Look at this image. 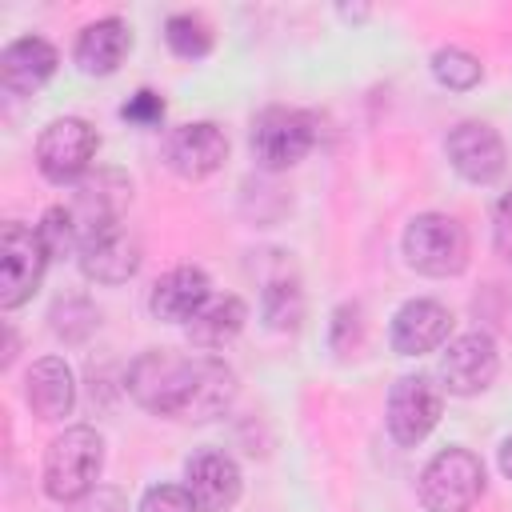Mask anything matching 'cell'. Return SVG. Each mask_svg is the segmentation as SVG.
I'll list each match as a JSON object with an SVG mask.
<instances>
[{"label":"cell","mask_w":512,"mask_h":512,"mask_svg":"<svg viewBox=\"0 0 512 512\" xmlns=\"http://www.w3.org/2000/svg\"><path fill=\"white\" fill-rule=\"evenodd\" d=\"M100 468H104V436L88 424H72L44 448V468H40L44 496L56 504H72L96 488Z\"/></svg>","instance_id":"6da1fadb"},{"label":"cell","mask_w":512,"mask_h":512,"mask_svg":"<svg viewBox=\"0 0 512 512\" xmlns=\"http://www.w3.org/2000/svg\"><path fill=\"white\" fill-rule=\"evenodd\" d=\"M196 364L200 356H176L168 348H148L128 368V396L152 416L184 420V408L196 384Z\"/></svg>","instance_id":"7a4b0ae2"},{"label":"cell","mask_w":512,"mask_h":512,"mask_svg":"<svg viewBox=\"0 0 512 512\" xmlns=\"http://www.w3.org/2000/svg\"><path fill=\"white\" fill-rule=\"evenodd\" d=\"M400 248H404V260L408 268H416L420 276H460L468 268V232L456 216L448 212H420L408 220L404 236H400Z\"/></svg>","instance_id":"3957f363"},{"label":"cell","mask_w":512,"mask_h":512,"mask_svg":"<svg viewBox=\"0 0 512 512\" xmlns=\"http://www.w3.org/2000/svg\"><path fill=\"white\" fill-rule=\"evenodd\" d=\"M316 116L304 108H288V104H272L252 120V156L260 168L268 172H284L292 164H300L312 148H316Z\"/></svg>","instance_id":"277c9868"},{"label":"cell","mask_w":512,"mask_h":512,"mask_svg":"<svg viewBox=\"0 0 512 512\" xmlns=\"http://www.w3.org/2000/svg\"><path fill=\"white\" fill-rule=\"evenodd\" d=\"M480 496H484V464L468 448H444L420 472L424 512H472Z\"/></svg>","instance_id":"5b68a950"},{"label":"cell","mask_w":512,"mask_h":512,"mask_svg":"<svg viewBox=\"0 0 512 512\" xmlns=\"http://www.w3.org/2000/svg\"><path fill=\"white\" fill-rule=\"evenodd\" d=\"M100 136L84 116H56L36 136V168L48 184H80L96 160Z\"/></svg>","instance_id":"8992f818"},{"label":"cell","mask_w":512,"mask_h":512,"mask_svg":"<svg viewBox=\"0 0 512 512\" xmlns=\"http://www.w3.org/2000/svg\"><path fill=\"white\" fill-rule=\"evenodd\" d=\"M48 248L40 240L36 228L8 220L0 232V308H20L24 300H32V292L44 280L48 268Z\"/></svg>","instance_id":"52a82bcc"},{"label":"cell","mask_w":512,"mask_h":512,"mask_svg":"<svg viewBox=\"0 0 512 512\" xmlns=\"http://www.w3.org/2000/svg\"><path fill=\"white\" fill-rule=\"evenodd\" d=\"M444 412V388L416 372V376H400L388 392V408H384V424H388V436L400 444V448H416L440 420Z\"/></svg>","instance_id":"ba28073f"},{"label":"cell","mask_w":512,"mask_h":512,"mask_svg":"<svg viewBox=\"0 0 512 512\" xmlns=\"http://www.w3.org/2000/svg\"><path fill=\"white\" fill-rule=\"evenodd\" d=\"M128 200H132V184H128L124 172H116V168H96V172H88V176L76 184V196H72V204H68L80 240H88V236H96V232H104V228H112V224H124ZM76 252H80V248H76Z\"/></svg>","instance_id":"9c48e42d"},{"label":"cell","mask_w":512,"mask_h":512,"mask_svg":"<svg viewBox=\"0 0 512 512\" xmlns=\"http://www.w3.org/2000/svg\"><path fill=\"white\" fill-rule=\"evenodd\" d=\"M444 152H448V164L468 184H492V180H500V172L508 164L500 132L492 124H484V120H460L444 136Z\"/></svg>","instance_id":"30bf717a"},{"label":"cell","mask_w":512,"mask_h":512,"mask_svg":"<svg viewBox=\"0 0 512 512\" xmlns=\"http://www.w3.org/2000/svg\"><path fill=\"white\" fill-rule=\"evenodd\" d=\"M496 368H500L496 340L488 332H464L440 356V380H444L440 388H448L452 396H476L496 380Z\"/></svg>","instance_id":"8fae6325"},{"label":"cell","mask_w":512,"mask_h":512,"mask_svg":"<svg viewBox=\"0 0 512 512\" xmlns=\"http://www.w3.org/2000/svg\"><path fill=\"white\" fill-rule=\"evenodd\" d=\"M140 236L128 224H112L88 240H80L76 264L92 284H124L140 268Z\"/></svg>","instance_id":"7c38bea8"},{"label":"cell","mask_w":512,"mask_h":512,"mask_svg":"<svg viewBox=\"0 0 512 512\" xmlns=\"http://www.w3.org/2000/svg\"><path fill=\"white\" fill-rule=\"evenodd\" d=\"M164 160L180 180H204L228 160V136L212 120L180 124L164 144Z\"/></svg>","instance_id":"4fadbf2b"},{"label":"cell","mask_w":512,"mask_h":512,"mask_svg":"<svg viewBox=\"0 0 512 512\" xmlns=\"http://www.w3.org/2000/svg\"><path fill=\"white\" fill-rule=\"evenodd\" d=\"M240 464L220 448H200L184 464V488L200 512H228L240 500Z\"/></svg>","instance_id":"5bb4252c"},{"label":"cell","mask_w":512,"mask_h":512,"mask_svg":"<svg viewBox=\"0 0 512 512\" xmlns=\"http://www.w3.org/2000/svg\"><path fill=\"white\" fill-rule=\"evenodd\" d=\"M212 300V280L196 264H180L164 272L148 292V312L164 324H188Z\"/></svg>","instance_id":"9a60e30c"},{"label":"cell","mask_w":512,"mask_h":512,"mask_svg":"<svg viewBox=\"0 0 512 512\" xmlns=\"http://www.w3.org/2000/svg\"><path fill=\"white\" fill-rule=\"evenodd\" d=\"M448 332H452V312L440 300H428V296L400 304L396 316H392V348L400 356L436 352L440 344H448Z\"/></svg>","instance_id":"2e32d148"},{"label":"cell","mask_w":512,"mask_h":512,"mask_svg":"<svg viewBox=\"0 0 512 512\" xmlns=\"http://www.w3.org/2000/svg\"><path fill=\"white\" fill-rule=\"evenodd\" d=\"M60 52L44 36H20L0 52V84L12 96H32L56 72Z\"/></svg>","instance_id":"e0dca14e"},{"label":"cell","mask_w":512,"mask_h":512,"mask_svg":"<svg viewBox=\"0 0 512 512\" xmlns=\"http://www.w3.org/2000/svg\"><path fill=\"white\" fill-rule=\"evenodd\" d=\"M24 400L36 420H64L76 404L72 368L60 356H40L24 376Z\"/></svg>","instance_id":"ac0fdd59"},{"label":"cell","mask_w":512,"mask_h":512,"mask_svg":"<svg viewBox=\"0 0 512 512\" xmlns=\"http://www.w3.org/2000/svg\"><path fill=\"white\" fill-rule=\"evenodd\" d=\"M132 48V32L120 16H104V20H92L80 36H76V48H72V60L84 76H108L124 64Z\"/></svg>","instance_id":"d6986e66"},{"label":"cell","mask_w":512,"mask_h":512,"mask_svg":"<svg viewBox=\"0 0 512 512\" xmlns=\"http://www.w3.org/2000/svg\"><path fill=\"white\" fill-rule=\"evenodd\" d=\"M236 400V372L212 356V352H200V364H196V384H192V396H188V408H184V420H216L232 408Z\"/></svg>","instance_id":"ffe728a7"},{"label":"cell","mask_w":512,"mask_h":512,"mask_svg":"<svg viewBox=\"0 0 512 512\" xmlns=\"http://www.w3.org/2000/svg\"><path fill=\"white\" fill-rule=\"evenodd\" d=\"M244 320H248V304H244L240 296L224 292V296H212V300L184 324V332H188V340H192L196 348L212 352V348L232 344V340L240 336Z\"/></svg>","instance_id":"44dd1931"},{"label":"cell","mask_w":512,"mask_h":512,"mask_svg":"<svg viewBox=\"0 0 512 512\" xmlns=\"http://www.w3.org/2000/svg\"><path fill=\"white\" fill-rule=\"evenodd\" d=\"M260 312H264V324L272 332H292L300 324V316H304V292H300L296 276H272L264 284Z\"/></svg>","instance_id":"7402d4cb"},{"label":"cell","mask_w":512,"mask_h":512,"mask_svg":"<svg viewBox=\"0 0 512 512\" xmlns=\"http://www.w3.org/2000/svg\"><path fill=\"white\" fill-rule=\"evenodd\" d=\"M48 320H52V332H56L64 344H84V340L100 328V312H96V304L84 300V296H64V300H56L52 312H48Z\"/></svg>","instance_id":"603a6c76"},{"label":"cell","mask_w":512,"mask_h":512,"mask_svg":"<svg viewBox=\"0 0 512 512\" xmlns=\"http://www.w3.org/2000/svg\"><path fill=\"white\" fill-rule=\"evenodd\" d=\"M164 40H168V48H172L180 60H200V56L212 52V28H208L200 16H192V12L168 16Z\"/></svg>","instance_id":"cb8c5ba5"},{"label":"cell","mask_w":512,"mask_h":512,"mask_svg":"<svg viewBox=\"0 0 512 512\" xmlns=\"http://www.w3.org/2000/svg\"><path fill=\"white\" fill-rule=\"evenodd\" d=\"M432 76H436V84H444L452 92H468L480 84L484 64L464 48H440V52H432Z\"/></svg>","instance_id":"d4e9b609"},{"label":"cell","mask_w":512,"mask_h":512,"mask_svg":"<svg viewBox=\"0 0 512 512\" xmlns=\"http://www.w3.org/2000/svg\"><path fill=\"white\" fill-rule=\"evenodd\" d=\"M36 232H40V240H44L48 256H68V252H76V248H80L76 220H72V212H68L64 204H52V208L40 216Z\"/></svg>","instance_id":"484cf974"},{"label":"cell","mask_w":512,"mask_h":512,"mask_svg":"<svg viewBox=\"0 0 512 512\" xmlns=\"http://www.w3.org/2000/svg\"><path fill=\"white\" fill-rule=\"evenodd\" d=\"M136 512H200L196 500L188 496V488L180 484H156L140 496V508Z\"/></svg>","instance_id":"4316f807"},{"label":"cell","mask_w":512,"mask_h":512,"mask_svg":"<svg viewBox=\"0 0 512 512\" xmlns=\"http://www.w3.org/2000/svg\"><path fill=\"white\" fill-rule=\"evenodd\" d=\"M360 336H364V324H360V304H340L336 312H332V348L336 352H352L356 344H360Z\"/></svg>","instance_id":"83f0119b"},{"label":"cell","mask_w":512,"mask_h":512,"mask_svg":"<svg viewBox=\"0 0 512 512\" xmlns=\"http://www.w3.org/2000/svg\"><path fill=\"white\" fill-rule=\"evenodd\" d=\"M120 116H124L128 124H136V128H152V124L164 120V100H160L152 88H140V92L128 96V104L120 108Z\"/></svg>","instance_id":"f1b7e54d"},{"label":"cell","mask_w":512,"mask_h":512,"mask_svg":"<svg viewBox=\"0 0 512 512\" xmlns=\"http://www.w3.org/2000/svg\"><path fill=\"white\" fill-rule=\"evenodd\" d=\"M68 512H128V500L120 488H108V484H96L88 496L72 500Z\"/></svg>","instance_id":"f546056e"},{"label":"cell","mask_w":512,"mask_h":512,"mask_svg":"<svg viewBox=\"0 0 512 512\" xmlns=\"http://www.w3.org/2000/svg\"><path fill=\"white\" fill-rule=\"evenodd\" d=\"M492 244H496L500 260L512 264V192L500 196V204H496V216H492Z\"/></svg>","instance_id":"4dcf8cb0"},{"label":"cell","mask_w":512,"mask_h":512,"mask_svg":"<svg viewBox=\"0 0 512 512\" xmlns=\"http://www.w3.org/2000/svg\"><path fill=\"white\" fill-rule=\"evenodd\" d=\"M500 472H504V476L512 480V436H508V440L500 444Z\"/></svg>","instance_id":"1f68e13d"}]
</instances>
